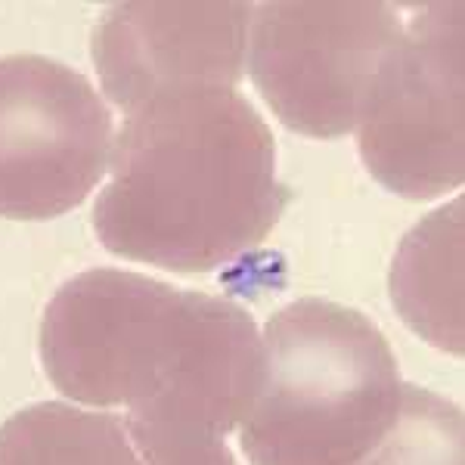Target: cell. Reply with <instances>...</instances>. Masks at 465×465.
<instances>
[{
	"label": "cell",
	"instance_id": "6da1fadb",
	"mask_svg": "<svg viewBox=\"0 0 465 465\" xmlns=\"http://www.w3.org/2000/svg\"><path fill=\"white\" fill-rule=\"evenodd\" d=\"M41 363L72 401L227 434L264 376V341L230 298L131 270L72 276L41 320Z\"/></svg>",
	"mask_w": 465,
	"mask_h": 465
},
{
	"label": "cell",
	"instance_id": "7a4b0ae2",
	"mask_svg": "<svg viewBox=\"0 0 465 465\" xmlns=\"http://www.w3.org/2000/svg\"><path fill=\"white\" fill-rule=\"evenodd\" d=\"M289 199L258 109L236 90H190L118 131L94 230L118 258L199 276L258 249Z\"/></svg>",
	"mask_w": 465,
	"mask_h": 465
},
{
	"label": "cell",
	"instance_id": "3957f363",
	"mask_svg": "<svg viewBox=\"0 0 465 465\" xmlns=\"http://www.w3.org/2000/svg\"><path fill=\"white\" fill-rule=\"evenodd\" d=\"M264 376L239 422L252 465H351L401 407V370L370 317L302 298L270 317Z\"/></svg>",
	"mask_w": 465,
	"mask_h": 465
},
{
	"label": "cell",
	"instance_id": "277c9868",
	"mask_svg": "<svg viewBox=\"0 0 465 465\" xmlns=\"http://www.w3.org/2000/svg\"><path fill=\"white\" fill-rule=\"evenodd\" d=\"M249 74L295 134H351L403 37L391 4L270 0L252 4Z\"/></svg>",
	"mask_w": 465,
	"mask_h": 465
},
{
	"label": "cell",
	"instance_id": "5b68a950",
	"mask_svg": "<svg viewBox=\"0 0 465 465\" xmlns=\"http://www.w3.org/2000/svg\"><path fill=\"white\" fill-rule=\"evenodd\" d=\"M462 4L416 10L357 122L370 174L403 199H434L465 174Z\"/></svg>",
	"mask_w": 465,
	"mask_h": 465
},
{
	"label": "cell",
	"instance_id": "8992f818",
	"mask_svg": "<svg viewBox=\"0 0 465 465\" xmlns=\"http://www.w3.org/2000/svg\"><path fill=\"white\" fill-rule=\"evenodd\" d=\"M109 155L112 112L84 74L50 56H0V217H63L96 190Z\"/></svg>",
	"mask_w": 465,
	"mask_h": 465
},
{
	"label": "cell",
	"instance_id": "52a82bcc",
	"mask_svg": "<svg viewBox=\"0 0 465 465\" xmlns=\"http://www.w3.org/2000/svg\"><path fill=\"white\" fill-rule=\"evenodd\" d=\"M249 22L252 4H112L90 56L109 100L134 115L162 96L236 90Z\"/></svg>",
	"mask_w": 465,
	"mask_h": 465
},
{
	"label": "cell",
	"instance_id": "ba28073f",
	"mask_svg": "<svg viewBox=\"0 0 465 465\" xmlns=\"http://www.w3.org/2000/svg\"><path fill=\"white\" fill-rule=\"evenodd\" d=\"M391 302L416 335L462 354V199L407 232L391 267Z\"/></svg>",
	"mask_w": 465,
	"mask_h": 465
},
{
	"label": "cell",
	"instance_id": "9c48e42d",
	"mask_svg": "<svg viewBox=\"0 0 465 465\" xmlns=\"http://www.w3.org/2000/svg\"><path fill=\"white\" fill-rule=\"evenodd\" d=\"M0 465H146L124 416L63 401L19 410L0 425Z\"/></svg>",
	"mask_w": 465,
	"mask_h": 465
},
{
	"label": "cell",
	"instance_id": "30bf717a",
	"mask_svg": "<svg viewBox=\"0 0 465 465\" xmlns=\"http://www.w3.org/2000/svg\"><path fill=\"white\" fill-rule=\"evenodd\" d=\"M462 434L453 401L403 385L391 425L351 465H462Z\"/></svg>",
	"mask_w": 465,
	"mask_h": 465
},
{
	"label": "cell",
	"instance_id": "8fae6325",
	"mask_svg": "<svg viewBox=\"0 0 465 465\" xmlns=\"http://www.w3.org/2000/svg\"><path fill=\"white\" fill-rule=\"evenodd\" d=\"M146 465H236L221 434L174 422H146L127 416Z\"/></svg>",
	"mask_w": 465,
	"mask_h": 465
}]
</instances>
